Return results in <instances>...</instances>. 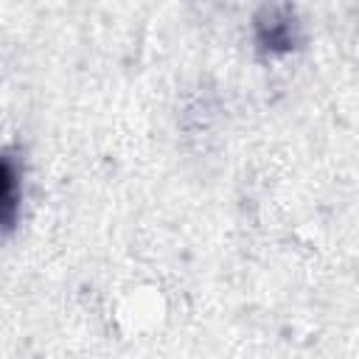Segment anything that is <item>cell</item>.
<instances>
[{
	"instance_id": "2",
	"label": "cell",
	"mask_w": 359,
	"mask_h": 359,
	"mask_svg": "<svg viewBox=\"0 0 359 359\" xmlns=\"http://www.w3.org/2000/svg\"><path fill=\"white\" fill-rule=\"evenodd\" d=\"M14 210H17V174H14L11 157H6L3 160V222L6 227H11Z\"/></svg>"
},
{
	"instance_id": "1",
	"label": "cell",
	"mask_w": 359,
	"mask_h": 359,
	"mask_svg": "<svg viewBox=\"0 0 359 359\" xmlns=\"http://www.w3.org/2000/svg\"><path fill=\"white\" fill-rule=\"evenodd\" d=\"M258 42L269 53L292 50L294 48V25H292V17H286L278 8L275 11H266L258 20Z\"/></svg>"
}]
</instances>
